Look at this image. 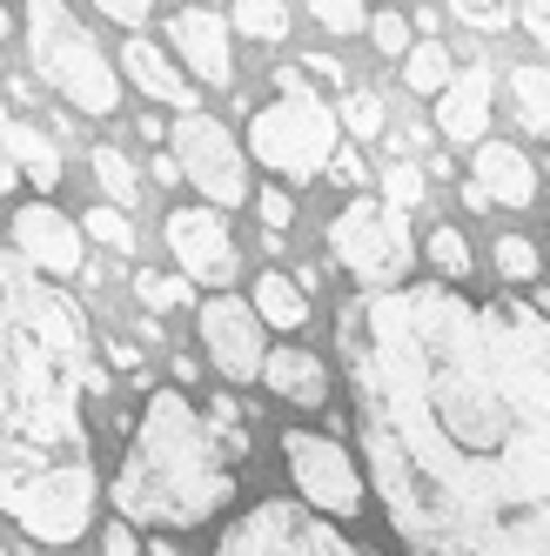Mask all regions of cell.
I'll return each instance as SVG.
<instances>
[{
	"instance_id": "obj_1",
	"label": "cell",
	"mask_w": 550,
	"mask_h": 556,
	"mask_svg": "<svg viewBox=\"0 0 550 556\" xmlns=\"http://www.w3.org/2000/svg\"><path fill=\"white\" fill-rule=\"evenodd\" d=\"M370 483L410 556H550V315L450 282L336 315Z\"/></svg>"
},
{
	"instance_id": "obj_2",
	"label": "cell",
	"mask_w": 550,
	"mask_h": 556,
	"mask_svg": "<svg viewBox=\"0 0 550 556\" xmlns=\"http://www.w3.org/2000/svg\"><path fill=\"white\" fill-rule=\"evenodd\" d=\"M82 395H108L88 315L41 268L0 255V509L48 549L82 543L101 496Z\"/></svg>"
},
{
	"instance_id": "obj_3",
	"label": "cell",
	"mask_w": 550,
	"mask_h": 556,
	"mask_svg": "<svg viewBox=\"0 0 550 556\" xmlns=\"http://www.w3.org/2000/svg\"><path fill=\"white\" fill-rule=\"evenodd\" d=\"M114 516L154 530H195L235 503V469L215 443L209 416H195L188 389H154L128 435V456L114 469Z\"/></svg>"
},
{
	"instance_id": "obj_4",
	"label": "cell",
	"mask_w": 550,
	"mask_h": 556,
	"mask_svg": "<svg viewBox=\"0 0 550 556\" xmlns=\"http://www.w3.org/2000/svg\"><path fill=\"white\" fill-rule=\"evenodd\" d=\"M27 61L34 74L67 101L95 114V122H108L114 108H122V74H114V61L95 48V34L67 14V0H27Z\"/></svg>"
},
{
	"instance_id": "obj_5",
	"label": "cell",
	"mask_w": 550,
	"mask_h": 556,
	"mask_svg": "<svg viewBox=\"0 0 550 556\" xmlns=\"http://www.w3.org/2000/svg\"><path fill=\"white\" fill-rule=\"evenodd\" d=\"M275 94L268 108L249 114V154L268 168V175H283V181H316L329 168V154H336V108L302 81L296 67L275 74Z\"/></svg>"
},
{
	"instance_id": "obj_6",
	"label": "cell",
	"mask_w": 550,
	"mask_h": 556,
	"mask_svg": "<svg viewBox=\"0 0 550 556\" xmlns=\"http://www.w3.org/2000/svg\"><path fill=\"white\" fill-rule=\"evenodd\" d=\"M329 255L342 275H357V289H397L410 282V262H416V242H410V215L389 208V202H370L363 188H349V202L329 215Z\"/></svg>"
},
{
	"instance_id": "obj_7",
	"label": "cell",
	"mask_w": 550,
	"mask_h": 556,
	"mask_svg": "<svg viewBox=\"0 0 550 556\" xmlns=\"http://www.w3.org/2000/svg\"><path fill=\"white\" fill-rule=\"evenodd\" d=\"M215 556H363L357 543H349L323 509H309L302 496L296 503H255L242 523H228Z\"/></svg>"
},
{
	"instance_id": "obj_8",
	"label": "cell",
	"mask_w": 550,
	"mask_h": 556,
	"mask_svg": "<svg viewBox=\"0 0 550 556\" xmlns=\"http://www.w3.org/2000/svg\"><path fill=\"white\" fill-rule=\"evenodd\" d=\"M168 148H175V168L195 181V194H202L209 208L228 215V208L249 202V162H242V148H235V135L215 122V114H202V108L175 114Z\"/></svg>"
},
{
	"instance_id": "obj_9",
	"label": "cell",
	"mask_w": 550,
	"mask_h": 556,
	"mask_svg": "<svg viewBox=\"0 0 550 556\" xmlns=\"http://www.w3.org/2000/svg\"><path fill=\"white\" fill-rule=\"evenodd\" d=\"M283 463L296 476V490L309 509H323V516H357L370 483H363V469L357 456H349L336 435H316V429H283Z\"/></svg>"
},
{
	"instance_id": "obj_10",
	"label": "cell",
	"mask_w": 550,
	"mask_h": 556,
	"mask_svg": "<svg viewBox=\"0 0 550 556\" xmlns=\"http://www.w3.org/2000/svg\"><path fill=\"white\" fill-rule=\"evenodd\" d=\"M162 235H168V255H175V268L188 282L228 289L235 275H242V255H235V235H228L222 208H175L162 222Z\"/></svg>"
},
{
	"instance_id": "obj_11",
	"label": "cell",
	"mask_w": 550,
	"mask_h": 556,
	"mask_svg": "<svg viewBox=\"0 0 550 556\" xmlns=\"http://www.w3.org/2000/svg\"><path fill=\"white\" fill-rule=\"evenodd\" d=\"M202 349H209V363H215L228 382H255V376H262V355H268L262 315H255L242 295L215 289V295L202 302Z\"/></svg>"
},
{
	"instance_id": "obj_12",
	"label": "cell",
	"mask_w": 550,
	"mask_h": 556,
	"mask_svg": "<svg viewBox=\"0 0 550 556\" xmlns=\"http://www.w3.org/2000/svg\"><path fill=\"white\" fill-rule=\"evenodd\" d=\"M8 235H14V255H21L27 268H41L48 282H67V275L88 268L82 228H74V215H61L54 202H21L14 222H8Z\"/></svg>"
},
{
	"instance_id": "obj_13",
	"label": "cell",
	"mask_w": 550,
	"mask_h": 556,
	"mask_svg": "<svg viewBox=\"0 0 550 556\" xmlns=\"http://www.w3.org/2000/svg\"><path fill=\"white\" fill-rule=\"evenodd\" d=\"M470 208H530L537 202V162L517 141H477L470 154V188H463Z\"/></svg>"
},
{
	"instance_id": "obj_14",
	"label": "cell",
	"mask_w": 550,
	"mask_h": 556,
	"mask_svg": "<svg viewBox=\"0 0 550 556\" xmlns=\"http://www.w3.org/2000/svg\"><path fill=\"white\" fill-rule=\"evenodd\" d=\"M429 101H437V135L443 141L477 148L490 135V108H497V74H490V61H470L463 74L450 67V81L429 94Z\"/></svg>"
},
{
	"instance_id": "obj_15",
	"label": "cell",
	"mask_w": 550,
	"mask_h": 556,
	"mask_svg": "<svg viewBox=\"0 0 550 556\" xmlns=\"http://www.w3.org/2000/svg\"><path fill=\"white\" fill-rule=\"evenodd\" d=\"M168 41L188 61V81H202V88H228L235 81V41H228V21L215 8H182L168 21Z\"/></svg>"
},
{
	"instance_id": "obj_16",
	"label": "cell",
	"mask_w": 550,
	"mask_h": 556,
	"mask_svg": "<svg viewBox=\"0 0 550 556\" xmlns=\"http://www.w3.org/2000/svg\"><path fill=\"white\" fill-rule=\"evenodd\" d=\"M114 74H128V81L148 94V101H168L175 114H188V108H202V94H195V81L188 74L154 48V41H122V67Z\"/></svg>"
},
{
	"instance_id": "obj_17",
	"label": "cell",
	"mask_w": 550,
	"mask_h": 556,
	"mask_svg": "<svg viewBox=\"0 0 550 556\" xmlns=\"http://www.w3.org/2000/svg\"><path fill=\"white\" fill-rule=\"evenodd\" d=\"M262 382L283 395V403H302V409H323L329 403V369H323V355H309L302 342L268 349L262 355Z\"/></svg>"
},
{
	"instance_id": "obj_18",
	"label": "cell",
	"mask_w": 550,
	"mask_h": 556,
	"mask_svg": "<svg viewBox=\"0 0 550 556\" xmlns=\"http://www.w3.org/2000/svg\"><path fill=\"white\" fill-rule=\"evenodd\" d=\"M249 308L262 315V329H302L309 323V295L289 282L283 268H268L262 282H255V295H249Z\"/></svg>"
},
{
	"instance_id": "obj_19",
	"label": "cell",
	"mask_w": 550,
	"mask_h": 556,
	"mask_svg": "<svg viewBox=\"0 0 550 556\" xmlns=\"http://www.w3.org/2000/svg\"><path fill=\"white\" fill-rule=\"evenodd\" d=\"M510 108H517V135L543 141L550 135V67H517L510 74Z\"/></svg>"
},
{
	"instance_id": "obj_20",
	"label": "cell",
	"mask_w": 550,
	"mask_h": 556,
	"mask_svg": "<svg viewBox=\"0 0 550 556\" xmlns=\"http://www.w3.org/2000/svg\"><path fill=\"white\" fill-rule=\"evenodd\" d=\"M228 34H249V41H262V48L289 41V0H235Z\"/></svg>"
},
{
	"instance_id": "obj_21",
	"label": "cell",
	"mask_w": 550,
	"mask_h": 556,
	"mask_svg": "<svg viewBox=\"0 0 550 556\" xmlns=\"http://www.w3.org/2000/svg\"><path fill=\"white\" fill-rule=\"evenodd\" d=\"M450 67H457V61H450L443 41H410V48H403V88H410V94H437V88L450 81Z\"/></svg>"
},
{
	"instance_id": "obj_22",
	"label": "cell",
	"mask_w": 550,
	"mask_h": 556,
	"mask_svg": "<svg viewBox=\"0 0 550 556\" xmlns=\"http://www.w3.org/2000/svg\"><path fill=\"white\" fill-rule=\"evenodd\" d=\"M88 162H95V175H101V188H108V202H114V208H135V202H141V175H135V162H128L122 148H108V141H101Z\"/></svg>"
},
{
	"instance_id": "obj_23",
	"label": "cell",
	"mask_w": 550,
	"mask_h": 556,
	"mask_svg": "<svg viewBox=\"0 0 550 556\" xmlns=\"http://www.w3.org/2000/svg\"><path fill=\"white\" fill-rule=\"evenodd\" d=\"M74 228H82V242H101L108 255H135V222H128V208H114V202L88 208V222H74Z\"/></svg>"
},
{
	"instance_id": "obj_24",
	"label": "cell",
	"mask_w": 550,
	"mask_h": 556,
	"mask_svg": "<svg viewBox=\"0 0 550 556\" xmlns=\"http://www.w3.org/2000/svg\"><path fill=\"white\" fill-rule=\"evenodd\" d=\"M21 181H34L41 194H54V181H61V148L27 122V141H21Z\"/></svg>"
},
{
	"instance_id": "obj_25",
	"label": "cell",
	"mask_w": 550,
	"mask_h": 556,
	"mask_svg": "<svg viewBox=\"0 0 550 556\" xmlns=\"http://www.w3.org/2000/svg\"><path fill=\"white\" fill-rule=\"evenodd\" d=\"M135 302H141V308H188V302H195V282H188V275L135 268Z\"/></svg>"
},
{
	"instance_id": "obj_26",
	"label": "cell",
	"mask_w": 550,
	"mask_h": 556,
	"mask_svg": "<svg viewBox=\"0 0 550 556\" xmlns=\"http://www.w3.org/2000/svg\"><path fill=\"white\" fill-rule=\"evenodd\" d=\"M423 262L437 268V275H450V282H463L470 275V242H463V228H437L423 242Z\"/></svg>"
},
{
	"instance_id": "obj_27",
	"label": "cell",
	"mask_w": 550,
	"mask_h": 556,
	"mask_svg": "<svg viewBox=\"0 0 550 556\" xmlns=\"http://www.w3.org/2000/svg\"><path fill=\"white\" fill-rule=\"evenodd\" d=\"M497 275H503L510 289H524V282L543 275V262H537V249L524 242V235H503V242H497Z\"/></svg>"
},
{
	"instance_id": "obj_28",
	"label": "cell",
	"mask_w": 550,
	"mask_h": 556,
	"mask_svg": "<svg viewBox=\"0 0 550 556\" xmlns=\"http://www.w3.org/2000/svg\"><path fill=\"white\" fill-rule=\"evenodd\" d=\"M383 202H389V208H403V215L423 202V168L410 162V154H397V162L383 168Z\"/></svg>"
},
{
	"instance_id": "obj_29",
	"label": "cell",
	"mask_w": 550,
	"mask_h": 556,
	"mask_svg": "<svg viewBox=\"0 0 550 556\" xmlns=\"http://www.w3.org/2000/svg\"><path fill=\"white\" fill-rule=\"evenodd\" d=\"M336 128H349L357 141H376L383 135V94H370V88H357L342 101V114H336Z\"/></svg>"
},
{
	"instance_id": "obj_30",
	"label": "cell",
	"mask_w": 550,
	"mask_h": 556,
	"mask_svg": "<svg viewBox=\"0 0 550 556\" xmlns=\"http://www.w3.org/2000/svg\"><path fill=\"white\" fill-rule=\"evenodd\" d=\"M21 141H27V122H14L8 101H0V202H8L14 181H21Z\"/></svg>"
},
{
	"instance_id": "obj_31",
	"label": "cell",
	"mask_w": 550,
	"mask_h": 556,
	"mask_svg": "<svg viewBox=\"0 0 550 556\" xmlns=\"http://www.w3.org/2000/svg\"><path fill=\"white\" fill-rule=\"evenodd\" d=\"M443 8L463 21V27H484V34H503L510 27V8L517 0H443Z\"/></svg>"
},
{
	"instance_id": "obj_32",
	"label": "cell",
	"mask_w": 550,
	"mask_h": 556,
	"mask_svg": "<svg viewBox=\"0 0 550 556\" xmlns=\"http://www.w3.org/2000/svg\"><path fill=\"white\" fill-rule=\"evenodd\" d=\"M309 14H316V27H329V34H363V0H302Z\"/></svg>"
},
{
	"instance_id": "obj_33",
	"label": "cell",
	"mask_w": 550,
	"mask_h": 556,
	"mask_svg": "<svg viewBox=\"0 0 550 556\" xmlns=\"http://www.w3.org/2000/svg\"><path fill=\"white\" fill-rule=\"evenodd\" d=\"M249 202H255V215H262V228H275V235H283V228L296 222V202H289V188H255V194H249Z\"/></svg>"
},
{
	"instance_id": "obj_34",
	"label": "cell",
	"mask_w": 550,
	"mask_h": 556,
	"mask_svg": "<svg viewBox=\"0 0 550 556\" xmlns=\"http://www.w3.org/2000/svg\"><path fill=\"white\" fill-rule=\"evenodd\" d=\"M510 21H517L537 48H550V0H517V8H510Z\"/></svg>"
},
{
	"instance_id": "obj_35",
	"label": "cell",
	"mask_w": 550,
	"mask_h": 556,
	"mask_svg": "<svg viewBox=\"0 0 550 556\" xmlns=\"http://www.w3.org/2000/svg\"><path fill=\"white\" fill-rule=\"evenodd\" d=\"M363 27L376 34L383 54H403V48H410V21H403V14H376V21H363Z\"/></svg>"
},
{
	"instance_id": "obj_36",
	"label": "cell",
	"mask_w": 550,
	"mask_h": 556,
	"mask_svg": "<svg viewBox=\"0 0 550 556\" xmlns=\"http://www.w3.org/2000/svg\"><path fill=\"white\" fill-rule=\"evenodd\" d=\"M323 175H336L342 188H363V181H370V162H363L357 148H342V141H336V154H329V168H323Z\"/></svg>"
},
{
	"instance_id": "obj_37",
	"label": "cell",
	"mask_w": 550,
	"mask_h": 556,
	"mask_svg": "<svg viewBox=\"0 0 550 556\" xmlns=\"http://www.w3.org/2000/svg\"><path fill=\"white\" fill-rule=\"evenodd\" d=\"M95 8H101L108 21H122V27H141V21L154 14V0H95Z\"/></svg>"
},
{
	"instance_id": "obj_38",
	"label": "cell",
	"mask_w": 550,
	"mask_h": 556,
	"mask_svg": "<svg viewBox=\"0 0 550 556\" xmlns=\"http://www.w3.org/2000/svg\"><path fill=\"white\" fill-rule=\"evenodd\" d=\"M101 556H141L135 523H108V530H101Z\"/></svg>"
},
{
	"instance_id": "obj_39",
	"label": "cell",
	"mask_w": 550,
	"mask_h": 556,
	"mask_svg": "<svg viewBox=\"0 0 550 556\" xmlns=\"http://www.w3.org/2000/svg\"><path fill=\"white\" fill-rule=\"evenodd\" d=\"M108 355H114V369H122V376H141V355H135V349H122V342H114Z\"/></svg>"
},
{
	"instance_id": "obj_40",
	"label": "cell",
	"mask_w": 550,
	"mask_h": 556,
	"mask_svg": "<svg viewBox=\"0 0 550 556\" xmlns=\"http://www.w3.org/2000/svg\"><path fill=\"white\" fill-rule=\"evenodd\" d=\"M8 34H14V14H8V8H0V41H8Z\"/></svg>"
},
{
	"instance_id": "obj_41",
	"label": "cell",
	"mask_w": 550,
	"mask_h": 556,
	"mask_svg": "<svg viewBox=\"0 0 550 556\" xmlns=\"http://www.w3.org/2000/svg\"><path fill=\"white\" fill-rule=\"evenodd\" d=\"M0 556H8V549H0Z\"/></svg>"
},
{
	"instance_id": "obj_42",
	"label": "cell",
	"mask_w": 550,
	"mask_h": 556,
	"mask_svg": "<svg viewBox=\"0 0 550 556\" xmlns=\"http://www.w3.org/2000/svg\"><path fill=\"white\" fill-rule=\"evenodd\" d=\"M543 141H550V135H543Z\"/></svg>"
}]
</instances>
